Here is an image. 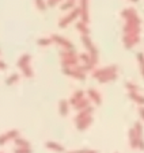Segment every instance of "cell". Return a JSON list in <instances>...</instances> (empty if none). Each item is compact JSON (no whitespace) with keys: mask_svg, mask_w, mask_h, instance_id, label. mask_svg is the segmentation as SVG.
I'll return each instance as SVG.
<instances>
[{"mask_svg":"<svg viewBox=\"0 0 144 153\" xmlns=\"http://www.w3.org/2000/svg\"><path fill=\"white\" fill-rule=\"evenodd\" d=\"M140 114H141V118L144 119V108H140Z\"/></svg>","mask_w":144,"mask_h":153,"instance_id":"1","label":"cell"},{"mask_svg":"<svg viewBox=\"0 0 144 153\" xmlns=\"http://www.w3.org/2000/svg\"><path fill=\"white\" fill-rule=\"evenodd\" d=\"M133 1H137V0H133Z\"/></svg>","mask_w":144,"mask_h":153,"instance_id":"2","label":"cell"}]
</instances>
